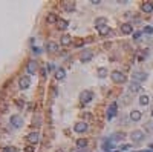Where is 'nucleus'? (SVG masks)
Masks as SVG:
<instances>
[{
	"instance_id": "f257e3e1",
	"label": "nucleus",
	"mask_w": 153,
	"mask_h": 152,
	"mask_svg": "<svg viewBox=\"0 0 153 152\" xmlns=\"http://www.w3.org/2000/svg\"><path fill=\"white\" fill-rule=\"evenodd\" d=\"M110 78H112V82L116 83V85H123V83L127 82V75H125L124 72H121V71H118V69L112 71V72H110Z\"/></svg>"
},
{
	"instance_id": "f03ea898",
	"label": "nucleus",
	"mask_w": 153,
	"mask_h": 152,
	"mask_svg": "<svg viewBox=\"0 0 153 152\" xmlns=\"http://www.w3.org/2000/svg\"><path fill=\"white\" fill-rule=\"evenodd\" d=\"M9 124H11L12 128H15V129L22 128V126H23V118H22V115H19V114H12L11 117H9Z\"/></svg>"
},
{
	"instance_id": "7ed1b4c3",
	"label": "nucleus",
	"mask_w": 153,
	"mask_h": 152,
	"mask_svg": "<svg viewBox=\"0 0 153 152\" xmlns=\"http://www.w3.org/2000/svg\"><path fill=\"white\" fill-rule=\"evenodd\" d=\"M130 138H132L133 143H141V141H144V138H146V134H144V131H141V129H135L130 134Z\"/></svg>"
},
{
	"instance_id": "20e7f679",
	"label": "nucleus",
	"mask_w": 153,
	"mask_h": 152,
	"mask_svg": "<svg viewBox=\"0 0 153 152\" xmlns=\"http://www.w3.org/2000/svg\"><path fill=\"white\" fill-rule=\"evenodd\" d=\"M94 100V92L91 89H84V91L80 94V102L81 103H91Z\"/></svg>"
},
{
	"instance_id": "39448f33",
	"label": "nucleus",
	"mask_w": 153,
	"mask_h": 152,
	"mask_svg": "<svg viewBox=\"0 0 153 152\" xmlns=\"http://www.w3.org/2000/svg\"><path fill=\"white\" fill-rule=\"evenodd\" d=\"M147 78H149V74L147 72H142V71H136V72L132 74V82H136V83L146 82Z\"/></svg>"
},
{
	"instance_id": "423d86ee",
	"label": "nucleus",
	"mask_w": 153,
	"mask_h": 152,
	"mask_svg": "<svg viewBox=\"0 0 153 152\" xmlns=\"http://www.w3.org/2000/svg\"><path fill=\"white\" fill-rule=\"evenodd\" d=\"M116 114H118V104H116V102H113V103H110L109 108H107L106 117H107V120H112Z\"/></svg>"
},
{
	"instance_id": "0eeeda50",
	"label": "nucleus",
	"mask_w": 153,
	"mask_h": 152,
	"mask_svg": "<svg viewBox=\"0 0 153 152\" xmlns=\"http://www.w3.org/2000/svg\"><path fill=\"white\" fill-rule=\"evenodd\" d=\"M87 129H89V124H87L84 120H81V121H77V123L74 124V131H75L77 134H84Z\"/></svg>"
},
{
	"instance_id": "6e6552de",
	"label": "nucleus",
	"mask_w": 153,
	"mask_h": 152,
	"mask_svg": "<svg viewBox=\"0 0 153 152\" xmlns=\"http://www.w3.org/2000/svg\"><path fill=\"white\" fill-rule=\"evenodd\" d=\"M29 86H31V77L29 75H22L19 78V88L22 91H25V89H28Z\"/></svg>"
},
{
	"instance_id": "1a4fd4ad",
	"label": "nucleus",
	"mask_w": 153,
	"mask_h": 152,
	"mask_svg": "<svg viewBox=\"0 0 153 152\" xmlns=\"http://www.w3.org/2000/svg\"><path fill=\"white\" fill-rule=\"evenodd\" d=\"M38 140H40V134L37 132V131H34V132H31V134H28V137H26V141L29 143V145H32V146H35L38 143Z\"/></svg>"
},
{
	"instance_id": "9d476101",
	"label": "nucleus",
	"mask_w": 153,
	"mask_h": 152,
	"mask_svg": "<svg viewBox=\"0 0 153 152\" xmlns=\"http://www.w3.org/2000/svg\"><path fill=\"white\" fill-rule=\"evenodd\" d=\"M92 58H94V52L91 49H84L81 52V56H80V61H81V63H87V61H91Z\"/></svg>"
},
{
	"instance_id": "9b49d317",
	"label": "nucleus",
	"mask_w": 153,
	"mask_h": 152,
	"mask_svg": "<svg viewBox=\"0 0 153 152\" xmlns=\"http://www.w3.org/2000/svg\"><path fill=\"white\" fill-rule=\"evenodd\" d=\"M103 149L104 152H112L113 151V138H104L103 140Z\"/></svg>"
},
{
	"instance_id": "f8f14e48",
	"label": "nucleus",
	"mask_w": 153,
	"mask_h": 152,
	"mask_svg": "<svg viewBox=\"0 0 153 152\" xmlns=\"http://www.w3.org/2000/svg\"><path fill=\"white\" fill-rule=\"evenodd\" d=\"M121 32L124 34V35H129V34H133V25L132 23H129V22H125V23H123L121 26Z\"/></svg>"
},
{
	"instance_id": "ddd939ff",
	"label": "nucleus",
	"mask_w": 153,
	"mask_h": 152,
	"mask_svg": "<svg viewBox=\"0 0 153 152\" xmlns=\"http://www.w3.org/2000/svg\"><path fill=\"white\" fill-rule=\"evenodd\" d=\"M26 69H28L29 74H35V72L38 71V63H37L35 60H29L28 65H26Z\"/></svg>"
},
{
	"instance_id": "4468645a",
	"label": "nucleus",
	"mask_w": 153,
	"mask_h": 152,
	"mask_svg": "<svg viewBox=\"0 0 153 152\" xmlns=\"http://www.w3.org/2000/svg\"><path fill=\"white\" fill-rule=\"evenodd\" d=\"M141 11L144 14H152L153 12V2H144L141 5Z\"/></svg>"
},
{
	"instance_id": "2eb2a0df",
	"label": "nucleus",
	"mask_w": 153,
	"mask_h": 152,
	"mask_svg": "<svg viewBox=\"0 0 153 152\" xmlns=\"http://www.w3.org/2000/svg\"><path fill=\"white\" fill-rule=\"evenodd\" d=\"M103 26H107V17H96L95 19V28L101 29Z\"/></svg>"
},
{
	"instance_id": "dca6fc26",
	"label": "nucleus",
	"mask_w": 153,
	"mask_h": 152,
	"mask_svg": "<svg viewBox=\"0 0 153 152\" xmlns=\"http://www.w3.org/2000/svg\"><path fill=\"white\" fill-rule=\"evenodd\" d=\"M55 78L58 80V82H63V80L66 78V71H65V68H57V69H55Z\"/></svg>"
},
{
	"instance_id": "f3484780",
	"label": "nucleus",
	"mask_w": 153,
	"mask_h": 152,
	"mask_svg": "<svg viewBox=\"0 0 153 152\" xmlns=\"http://www.w3.org/2000/svg\"><path fill=\"white\" fill-rule=\"evenodd\" d=\"M58 14H55V12H49L48 15H46V23H49V25H54V23H57L58 22Z\"/></svg>"
},
{
	"instance_id": "a211bd4d",
	"label": "nucleus",
	"mask_w": 153,
	"mask_h": 152,
	"mask_svg": "<svg viewBox=\"0 0 153 152\" xmlns=\"http://www.w3.org/2000/svg\"><path fill=\"white\" fill-rule=\"evenodd\" d=\"M129 91H130L132 94H135V92H141V91H142V88H141V83L132 82V83L129 85Z\"/></svg>"
},
{
	"instance_id": "6ab92c4d",
	"label": "nucleus",
	"mask_w": 153,
	"mask_h": 152,
	"mask_svg": "<svg viewBox=\"0 0 153 152\" xmlns=\"http://www.w3.org/2000/svg\"><path fill=\"white\" fill-rule=\"evenodd\" d=\"M141 118H142V112H141V111L133 109V111L130 112V120H132V121H139Z\"/></svg>"
},
{
	"instance_id": "aec40b11",
	"label": "nucleus",
	"mask_w": 153,
	"mask_h": 152,
	"mask_svg": "<svg viewBox=\"0 0 153 152\" xmlns=\"http://www.w3.org/2000/svg\"><path fill=\"white\" fill-rule=\"evenodd\" d=\"M75 2H67V0H65L63 2V8H65V11L67 12H72V11H75Z\"/></svg>"
},
{
	"instance_id": "412c9836",
	"label": "nucleus",
	"mask_w": 153,
	"mask_h": 152,
	"mask_svg": "<svg viewBox=\"0 0 153 152\" xmlns=\"http://www.w3.org/2000/svg\"><path fill=\"white\" fill-rule=\"evenodd\" d=\"M44 48H46V51H49V52H57V51H58V43H55V42H48L46 45H44Z\"/></svg>"
},
{
	"instance_id": "4be33fe9",
	"label": "nucleus",
	"mask_w": 153,
	"mask_h": 152,
	"mask_svg": "<svg viewBox=\"0 0 153 152\" xmlns=\"http://www.w3.org/2000/svg\"><path fill=\"white\" fill-rule=\"evenodd\" d=\"M55 25H57V28H58L60 31H65V29L69 28V22L65 20V19H58V22H57Z\"/></svg>"
},
{
	"instance_id": "5701e85b",
	"label": "nucleus",
	"mask_w": 153,
	"mask_h": 152,
	"mask_svg": "<svg viewBox=\"0 0 153 152\" xmlns=\"http://www.w3.org/2000/svg\"><path fill=\"white\" fill-rule=\"evenodd\" d=\"M107 74H109V71H107V68H106V66H101V68H98V69H96V75L100 77V78H106V77H107Z\"/></svg>"
},
{
	"instance_id": "b1692460",
	"label": "nucleus",
	"mask_w": 153,
	"mask_h": 152,
	"mask_svg": "<svg viewBox=\"0 0 153 152\" xmlns=\"http://www.w3.org/2000/svg\"><path fill=\"white\" fill-rule=\"evenodd\" d=\"M60 43L63 45V46H69V45L72 43V37H70V35H67V34H65V35L60 39Z\"/></svg>"
},
{
	"instance_id": "393cba45",
	"label": "nucleus",
	"mask_w": 153,
	"mask_h": 152,
	"mask_svg": "<svg viewBox=\"0 0 153 152\" xmlns=\"http://www.w3.org/2000/svg\"><path fill=\"white\" fill-rule=\"evenodd\" d=\"M87 143H89L87 138H78L75 145H77L78 149H86V148H87Z\"/></svg>"
},
{
	"instance_id": "a878e982",
	"label": "nucleus",
	"mask_w": 153,
	"mask_h": 152,
	"mask_svg": "<svg viewBox=\"0 0 153 152\" xmlns=\"http://www.w3.org/2000/svg\"><path fill=\"white\" fill-rule=\"evenodd\" d=\"M150 103V97L147 95V94H142L141 97H139V104L141 106H147Z\"/></svg>"
},
{
	"instance_id": "bb28decb",
	"label": "nucleus",
	"mask_w": 153,
	"mask_h": 152,
	"mask_svg": "<svg viewBox=\"0 0 153 152\" xmlns=\"http://www.w3.org/2000/svg\"><path fill=\"white\" fill-rule=\"evenodd\" d=\"M98 34H100L101 37H106L107 34H110V28H109V26H103L101 29H98Z\"/></svg>"
},
{
	"instance_id": "cd10ccee",
	"label": "nucleus",
	"mask_w": 153,
	"mask_h": 152,
	"mask_svg": "<svg viewBox=\"0 0 153 152\" xmlns=\"http://www.w3.org/2000/svg\"><path fill=\"white\" fill-rule=\"evenodd\" d=\"M112 138H113V141H118V140H124V138H125V134H124V132H115L113 135H112Z\"/></svg>"
},
{
	"instance_id": "c85d7f7f",
	"label": "nucleus",
	"mask_w": 153,
	"mask_h": 152,
	"mask_svg": "<svg viewBox=\"0 0 153 152\" xmlns=\"http://www.w3.org/2000/svg\"><path fill=\"white\" fill-rule=\"evenodd\" d=\"M32 124H34V126H41V117H40V115H34V117H32Z\"/></svg>"
},
{
	"instance_id": "c756f323",
	"label": "nucleus",
	"mask_w": 153,
	"mask_h": 152,
	"mask_svg": "<svg viewBox=\"0 0 153 152\" xmlns=\"http://www.w3.org/2000/svg\"><path fill=\"white\" fill-rule=\"evenodd\" d=\"M144 129H146L147 132H150V134H153V120H152V121H147L146 124H144Z\"/></svg>"
},
{
	"instance_id": "7c9ffc66",
	"label": "nucleus",
	"mask_w": 153,
	"mask_h": 152,
	"mask_svg": "<svg viewBox=\"0 0 153 152\" xmlns=\"http://www.w3.org/2000/svg\"><path fill=\"white\" fill-rule=\"evenodd\" d=\"M142 32H144V34H147V35H152V34H153V26H150V25H147V26H144V29H142Z\"/></svg>"
},
{
	"instance_id": "2f4dec72",
	"label": "nucleus",
	"mask_w": 153,
	"mask_h": 152,
	"mask_svg": "<svg viewBox=\"0 0 153 152\" xmlns=\"http://www.w3.org/2000/svg\"><path fill=\"white\" fill-rule=\"evenodd\" d=\"M3 152H19V149L14 146H6V148H3Z\"/></svg>"
},
{
	"instance_id": "473e14b6",
	"label": "nucleus",
	"mask_w": 153,
	"mask_h": 152,
	"mask_svg": "<svg viewBox=\"0 0 153 152\" xmlns=\"http://www.w3.org/2000/svg\"><path fill=\"white\" fill-rule=\"evenodd\" d=\"M129 149H132V145H121V146H120V151H121V152H127Z\"/></svg>"
},
{
	"instance_id": "72a5a7b5",
	"label": "nucleus",
	"mask_w": 153,
	"mask_h": 152,
	"mask_svg": "<svg viewBox=\"0 0 153 152\" xmlns=\"http://www.w3.org/2000/svg\"><path fill=\"white\" fill-rule=\"evenodd\" d=\"M15 104H17V108H19V109H22L25 106V100H23V98H19V100L15 102Z\"/></svg>"
},
{
	"instance_id": "f704fd0d",
	"label": "nucleus",
	"mask_w": 153,
	"mask_h": 152,
	"mask_svg": "<svg viewBox=\"0 0 153 152\" xmlns=\"http://www.w3.org/2000/svg\"><path fill=\"white\" fill-rule=\"evenodd\" d=\"M142 34H144L142 31H139V32H133V40H136V42H138V40L141 39V35H142Z\"/></svg>"
},
{
	"instance_id": "c9c22d12",
	"label": "nucleus",
	"mask_w": 153,
	"mask_h": 152,
	"mask_svg": "<svg viewBox=\"0 0 153 152\" xmlns=\"http://www.w3.org/2000/svg\"><path fill=\"white\" fill-rule=\"evenodd\" d=\"M31 51H32V54H35V56H38L40 52H41V49H40V48H37V46H32V49H31Z\"/></svg>"
},
{
	"instance_id": "e433bc0d",
	"label": "nucleus",
	"mask_w": 153,
	"mask_h": 152,
	"mask_svg": "<svg viewBox=\"0 0 153 152\" xmlns=\"http://www.w3.org/2000/svg\"><path fill=\"white\" fill-rule=\"evenodd\" d=\"M25 152H35V148L32 145H28V146L25 148Z\"/></svg>"
},
{
	"instance_id": "4c0bfd02",
	"label": "nucleus",
	"mask_w": 153,
	"mask_h": 152,
	"mask_svg": "<svg viewBox=\"0 0 153 152\" xmlns=\"http://www.w3.org/2000/svg\"><path fill=\"white\" fill-rule=\"evenodd\" d=\"M69 152H83L81 149H78V148H75V149H70Z\"/></svg>"
},
{
	"instance_id": "58836bf2",
	"label": "nucleus",
	"mask_w": 153,
	"mask_h": 152,
	"mask_svg": "<svg viewBox=\"0 0 153 152\" xmlns=\"http://www.w3.org/2000/svg\"><path fill=\"white\" fill-rule=\"evenodd\" d=\"M92 3H94V5H100L101 0H92Z\"/></svg>"
},
{
	"instance_id": "ea45409f",
	"label": "nucleus",
	"mask_w": 153,
	"mask_h": 152,
	"mask_svg": "<svg viewBox=\"0 0 153 152\" xmlns=\"http://www.w3.org/2000/svg\"><path fill=\"white\" fill-rule=\"evenodd\" d=\"M91 117H92V115L89 114V112H84V118H91Z\"/></svg>"
},
{
	"instance_id": "a19ab883",
	"label": "nucleus",
	"mask_w": 153,
	"mask_h": 152,
	"mask_svg": "<svg viewBox=\"0 0 153 152\" xmlns=\"http://www.w3.org/2000/svg\"><path fill=\"white\" fill-rule=\"evenodd\" d=\"M32 43H35V39H34V37L29 39V45H32Z\"/></svg>"
},
{
	"instance_id": "79ce46f5",
	"label": "nucleus",
	"mask_w": 153,
	"mask_h": 152,
	"mask_svg": "<svg viewBox=\"0 0 153 152\" xmlns=\"http://www.w3.org/2000/svg\"><path fill=\"white\" fill-rule=\"evenodd\" d=\"M55 152H63V151H61V149H57V151H55Z\"/></svg>"
},
{
	"instance_id": "37998d69",
	"label": "nucleus",
	"mask_w": 153,
	"mask_h": 152,
	"mask_svg": "<svg viewBox=\"0 0 153 152\" xmlns=\"http://www.w3.org/2000/svg\"><path fill=\"white\" fill-rule=\"evenodd\" d=\"M113 152H121V151H120V149H118V151H113Z\"/></svg>"
},
{
	"instance_id": "c03bdc74",
	"label": "nucleus",
	"mask_w": 153,
	"mask_h": 152,
	"mask_svg": "<svg viewBox=\"0 0 153 152\" xmlns=\"http://www.w3.org/2000/svg\"><path fill=\"white\" fill-rule=\"evenodd\" d=\"M152 118H153V109H152Z\"/></svg>"
}]
</instances>
